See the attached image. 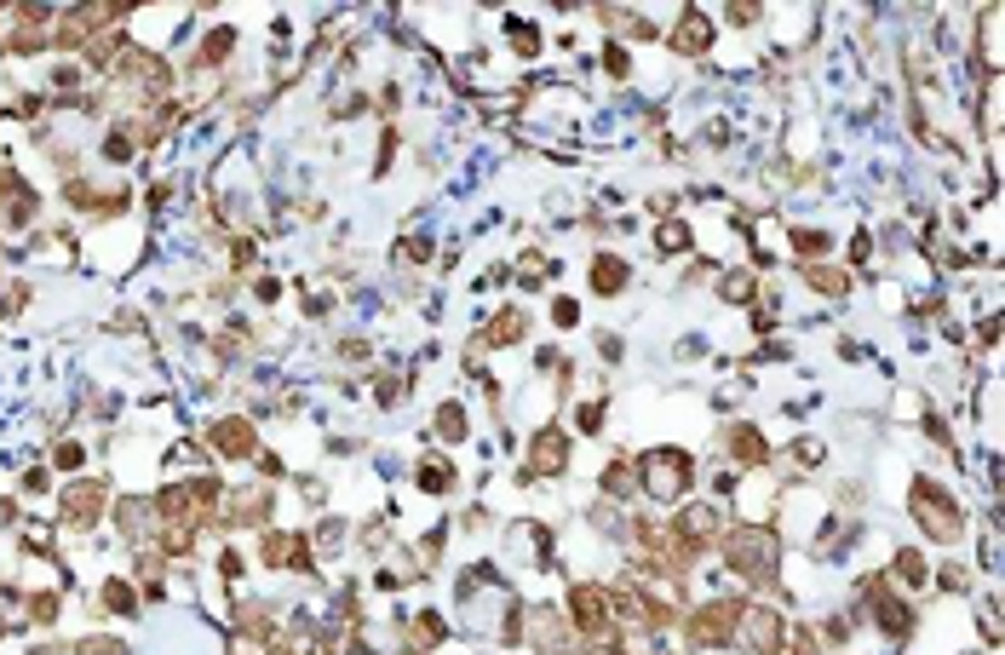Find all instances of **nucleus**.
Masks as SVG:
<instances>
[{
  "label": "nucleus",
  "mask_w": 1005,
  "mask_h": 655,
  "mask_svg": "<svg viewBox=\"0 0 1005 655\" xmlns=\"http://www.w3.org/2000/svg\"><path fill=\"white\" fill-rule=\"evenodd\" d=\"M742 610L747 604H706V610L689 615V638H696V644H730V638L742 632Z\"/></svg>",
  "instance_id": "nucleus-5"
},
{
  "label": "nucleus",
  "mask_w": 1005,
  "mask_h": 655,
  "mask_svg": "<svg viewBox=\"0 0 1005 655\" xmlns=\"http://www.w3.org/2000/svg\"><path fill=\"white\" fill-rule=\"evenodd\" d=\"M724 300H752V276H724Z\"/></svg>",
  "instance_id": "nucleus-23"
},
{
  "label": "nucleus",
  "mask_w": 1005,
  "mask_h": 655,
  "mask_svg": "<svg viewBox=\"0 0 1005 655\" xmlns=\"http://www.w3.org/2000/svg\"><path fill=\"white\" fill-rule=\"evenodd\" d=\"M437 431H443V437H466V414L454 409V402H443V409H437Z\"/></svg>",
  "instance_id": "nucleus-17"
},
{
  "label": "nucleus",
  "mask_w": 1005,
  "mask_h": 655,
  "mask_svg": "<svg viewBox=\"0 0 1005 655\" xmlns=\"http://www.w3.org/2000/svg\"><path fill=\"white\" fill-rule=\"evenodd\" d=\"M512 339H523V310H500L489 322V346H512Z\"/></svg>",
  "instance_id": "nucleus-12"
},
{
  "label": "nucleus",
  "mask_w": 1005,
  "mask_h": 655,
  "mask_svg": "<svg viewBox=\"0 0 1005 655\" xmlns=\"http://www.w3.org/2000/svg\"><path fill=\"white\" fill-rule=\"evenodd\" d=\"M592 288H598V293H621L626 288V264L615 254H598V259H592Z\"/></svg>",
  "instance_id": "nucleus-9"
},
{
  "label": "nucleus",
  "mask_w": 1005,
  "mask_h": 655,
  "mask_svg": "<svg viewBox=\"0 0 1005 655\" xmlns=\"http://www.w3.org/2000/svg\"><path fill=\"white\" fill-rule=\"evenodd\" d=\"M706 41H713V23H706L701 12H689V18L672 29V46H678V52H706Z\"/></svg>",
  "instance_id": "nucleus-7"
},
{
  "label": "nucleus",
  "mask_w": 1005,
  "mask_h": 655,
  "mask_svg": "<svg viewBox=\"0 0 1005 655\" xmlns=\"http://www.w3.org/2000/svg\"><path fill=\"white\" fill-rule=\"evenodd\" d=\"M724 552H730V569H742L747 581H764L770 564L781 558V540H776V529H764V523H742L724 540Z\"/></svg>",
  "instance_id": "nucleus-1"
},
{
  "label": "nucleus",
  "mask_w": 1005,
  "mask_h": 655,
  "mask_svg": "<svg viewBox=\"0 0 1005 655\" xmlns=\"http://www.w3.org/2000/svg\"><path fill=\"white\" fill-rule=\"evenodd\" d=\"M448 483H454V477H448V466H443V460H426V466H420V489H431V494H443V489H448Z\"/></svg>",
  "instance_id": "nucleus-16"
},
{
  "label": "nucleus",
  "mask_w": 1005,
  "mask_h": 655,
  "mask_svg": "<svg viewBox=\"0 0 1005 655\" xmlns=\"http://www.w3.org/2000/svg\"><path fill=\"white\" fill-rule=\"evenodd\" d=\"M914 518H919V529H925V535H931V540H942V546H954V540L965 535L960 506H954V501L936 489L931 477H919V483H914Z\"/></svg>",
  "instance_id": "nucleus-3"
},
{
  "label": "nucleus",
  "mask_w": 1005,
  "mask_h": 655,
  "mask_svg": "<svg viewBox=\"0 0 1005 655\" xmlns=\"http://www.w3.org/2000/svg\"><path fill=\"white\" fill-rule=\"evenodd\" d=\"M730 455H742V460L759 466V460H764V437L752 431V426H735V431H730Z\"/></svg>",
  "instance_id": "nucleus-13"
},
{
  "label": "nucleus",
  "mask_w": 1005,
  "mask_h": 655,
  "mask_svg": "<svg viewBox=\"0 0 1005 655\" xmlns=\"http://www.w3.org/2000/svg\"><path fill=\"white\" fill-rule=\"evenodd\" d=\"M793 247H798L805 259H816V254L827 247V236H822V230H798V236H793Z\"/></svg>",
  "instance_id": "nucleus-20"
},
{
  "label": "nucleus",
  "mask_w": 1005,
  "mask_h": 655,
  "mask_svg": "<svg viewBox=\"0 0 1005 655\" xmlns=\"http://www.w3.org/2000/svg\"><path fill=\"white\" fill-rule=\"evenodd\" d=\"M873 610H879V627H885L890 638H902V632H908V604H902V598H879Z\"/></svg>",
  "instance_id": "nucleus-14"
},
{
  "label": "nucleus",
  "mask_w": 1005,
  "mask_h": 655,
  "mask_svg": "<svg viewBox=\"0 0 1005 655\" xmlns=\"http://www.w3.org/2000/svg\"><path fill=\"white\" fill-rule=\"evenodd\" d=\"M569 621H575V632L586 638V644H609L615 638V598H609L604 586H575V598H569Z\"/></svg>",
  "instance_id": "nucleus-4"
},
{
  "label": "nucleus",
  "mask_w": 1005,
  "mask_h": 655,
  "mask_svg": "<svg viewBox=\"0 0 1005 655\" xmlns=\"http://www.w3.org/2000/svg\"><path fill=\"white\" fill-rule=\"evenodd\" d=\"M661 247H667V254H684V247H689V230L678 225V218H672V225H661Z\"/></svg>",
  "instance_id": "nucleus-18"
},
{
  "label": "nucleus",
  "mask_w": 1005,
  "mask_h": 655,
  "mask_svg": "<svg viewBox=\"0 0 1005 655\" xmlns=\"http://www.w3.org/2000/svg\"><path fill=\"white\" fill-rule=\"evenodd\" d=\"M563 460H569V443H563L558 431H540L535 437V472H558Z\"/></svg>",
  "instance_id": "nucleus-11"
},
{
  "label": "nucleus",
  "mask_w": 1005,
  "mask_h": 655,
  "mask_svg": "<svg viewBox=\"0 0 1005 655\" xmlns=\"http://www.w3.org/2000/svg\"><path fill=\"white\" fill-rule=\"evenodd\" d=\"M517 276H523V282H540V276H546V254H529L523 264H517Z\"/></svg>",
  "instance_id": "nucleus-24"
},
{
  "label": "nucleus",
  "mask_w": 1005,
  "mask_h": 655,
  "mask_svg": "<svg viewBox=\"0 0 1005 655\" xmlns=\"http://www.w3.org/2000/svg\"><path fill=\"white\" fill-rule=\"evenodd\" d=\"M104 604H109V610H133V586L109 581V586H104Z\"/></svg>",
  "instance_id": "nucleus-21"
},
{
  "label": "nucleus",
  "mask_w": 1005,
  "mask_h": 655,
  "mask_svg": "<svg viewBox=\"0 0 1005 655\" xmlns=\"http://www.w3.org/2000/svg\"><path fill=\"white\" fill-rule=\"evenodd\" d=\"M580 431H604V409H598V402H586V409H580Z\"/></svg>",
  "instance_id": "nucleus-25"
},
{
  "label": "nucleus",
  "mask_w": 1005,
  "mask_h": 655,
  "mask_svg": "<svg viewBox=\"0 0 1005 655\" xmlns=\"http://www.w3.org/2000/svg\"><path fill=\"white\" fill-rule=\"evenodd\" d=\"M604 489H609V494H632V472H626V466H609V472H604Z\"/></svg>",
  "instance_id": "nucleus-19"
},
{
  "label": "nucleus",
  "mask_w": 1005,
  "mask_h": 655,
  "mask_svg": "<svg viewBox=\"0 0 1005 655\" xmlns=\"http://www.w3.org/2000/svg\"><path fill=\"white\" fill-rule=\"evenodd\" d=\"M897 575H902L908 586H925V581H931V569H925L919 552H897Z\"/></svg>",
  "instance_id": "nucleus-15"
},
{
  "label": "nucleus",
  "mask_w": 1005,
  "mask_h": 655,
  "mask_svg": "<svg viewBox=\"0 0 1005 655\" xmlns=\"http://www.w3.org/2000/svg\"><path fill=\"white\" fill-rule=\"evenodd\" d=\"M213 448H218V455H254V431H247V420H218V426H213Z\"/></svg>",
  "instance_id": "nucleus-6"
},
{
  "label": "nucleus",
  "mask_w": 1005,
  "mask_h": 655,
  "mask_svg": "<svg viewBox=\"0 0 1005 655\" xmlns=\"http://www.w3.org/2000/svg\"><path fill=\"white\" fill-rule=\"evenodd\" d=\"M718 529V512L713 506H696V512H684V523H678V535H684V546L696 552V540H706Z\"/></svg>",
  "instance_id": "nucleus-10"
},
{
  "label": "nucleus",
  "mask_w": 1005,
  "mask_h": 655,
  "mask_svg": "<svg viewBox=\"0 0 1005 655\" xmlns=\"http://www.w3.org/2000/svg\"><path fill=\"white\" fill-rule=\"evenodd\" d=\"M810 282L822 288V293H844V276H839V271H822V264L810 271Z\"/></svg>",
  "instance_id": "nucleus-22"
},
{
  "label": "nucleus",
  "mask_w": 1005,
  "mask_h": 655,
  "mask_svg": "<svg viewBox=\"0 0 1005 655\" xmlns=\"http://www.w3.org/2000/svg\"><path fill=\"white\" fill-rule=\"evenodd\" d=\"M98 506H104V489H98V483H81V489H69V501H64L69 523H92V518H98Z\"/></svg>",
  "instance_id": "nucleus-8"
},
{
  "label": "nucleus",
  "mask_w": 1005,
  "mask_h": 655,
  "mask_svg": "<svg viewBox=\"0 0 1005 655\" xmlns=\"http://www.w3.org/2000/svg\"><path fill=\"white\" fill-rule=\"evenodd\" d=\"M87 655H127V650H121V644H109V638H98V644L87 638Z\"/></svg>",
  "instance_id": "nucleus-27"
},
{
  "label": "nucleus",
  "mask_w": 1005,
  "mask_h": 655,
  "mask_svg": "<svg viewBox=\"0 0 1005 655\" xmlns=\"http://www.w3.org/2000/svg\"><path fill=\"white\" fill-rule=\"evenodd\" d=\"M689 477H696V466H689L684 448H650L643 455V494L650 501H678V494L689 489Z\"/></svg>",
  "instance_id": "nucleus-2"
},
{
  "label": "nucleus",
  "mask_w": 1005,
  "mask_h": 655,
  "mask_svg": "<svg viewBox=\"0 0 1005 655\" xmlns=\"http://www.w3.org/2000/svg\"><path fill=\"white\" fill-rule=\"evenodd\" d=\"M759 18V6H752V0H742V6H730V23H752Z\"/></svg>",
  "instance_id": "nucleus-26"
}]
</instances>
